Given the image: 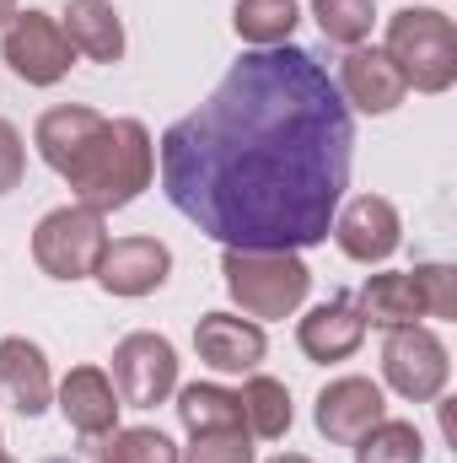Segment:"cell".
Wrapping results in <instances>:
<instances>
[{"label": "cell", "mask_w": 457, "mask_h": 463, "mask_svg": "<svg viewBox=\"0 0 457 463\" xmlns=\"http://www.w3.org/2000/svg\"><path fill=\"white\" fill-rule=\"evenodd\" d=\"M162 194L221 248L329 242L355 167V114L329 65L302 49H253L216 92L167 124L156 146Z\"/></svg>", "instance_id": "cell-1"}, {"label": "cell", "mask_w": 457, "mask_h": 463, "mask_svg": "<svg viewBox=\"0 0 457 463\" xmlns=\"http://www.w3.org/2000/svg\"><path fill=\"white\" fill-rule=\"evenodd\" d=\"M38 156L70 184V200L108 216L135 205L156 178V140L140 118H108L87 103H60L33 124Z\"/></svg>", "instance_id": "cell-2"}, {"label": "cell", "mask_w": 457, "mask_h": 463, "mask_svg": "<svg viewBox=\"0 0 457 463\" xmlns=\"http://www.w3.org/2000/svg\"><path fill=\"white\" fill-rule=\"evenodd\" d=\"M221 280L242 318H291L312 291V269L291 248H221Z\"/></svg>", "instance_id": "cell-3"}, {"label": "cell", "mask_w": 457, "mask_h": 463, "mask_svg": "<svg viewBox=\"0 0 457 463\" xmlns=\"http://www.w3.org/2000/svg\"><path fill=\"white\" fill-rule=\"evenodd\" d=\"M382 54L398 65V76L409 81V92L442 98L457 87V27L447 11L436 5H404L387 16V38Z\"/></svg>", "instance_id": "cell-4"}, {"label": "cell", "mask_w": 457, "mask_h": 463, "mask_svg": "<svg viewBox=\"0 0 457 463\" xmlns=\"http://www.w3.org/2000/svg\"><path fill=\"white\" fill-rule=\"evenodd\" d=\"M103 248H108V222L87 205H60L33 227V264L49 280H65V286L87 280L98 269Z\"/></svg>", "instance_id": "cell-5"}, {"label": "cell", "mask_w": 457, "mask_h": 463, "mask_svg": "<svg viewBox=\"0 0 457 463\" xmlns=\"http://www.w3.org/2000/svg\"><path fill=\"white\" fill-rule=\"evenodd\" d=\"M382 383L409 399V404H436L452 383V350L436 329L409 324V329H387L382 340Z\"/></svg>", "instance_id": "cell-6"}, {"label": "cell", "mask_w": 457, "mask_h": 463, "mask_svg": "<svg viewBox=\"0 0 457 463\" xmlns=\"http://www.w3.org/2000/svg\"><path fill=\"white\" fill-rule=\"evenodd\" d=\"M0 60H5L11 76L27 81V87H60V81L70 76V65H76V49H70L60 16L27 5V11H16V16L0 27Z\"/></svg>", "instance_id": "cell-7"}, {"label": "cell", "mask_w": 457, "mask_h": 463, "mask_svg": "<svg viewBox=\"0 0 457 463\" xmlns=\"http://www.w3.org/2000/svg\"><path fill=\"white\" fill-rule=\"evenodd\" d=\"M114 388L118 404L129 410H156L178 393V350L167 335L135 329L114 345Z\"/></svg>", "instance_id": "cell-8"}, {"label": "cell", "mask_w": 457, "mask_h": 463, "mask_svg": "<svg viewBox=\"0 0 457 463\" xmlns=\"http://www.w3.org/2000/svg\"><path fill=\"white\" fill-rule=\"evenodd\" d=\"M329 237L340 242L344 259L355 264H387L404 242V222H398V205L382 200V194H355L334 211V227Z\"/></svg>", "instance_id": "cell-9"}, {"label": "cell", "mask_w": 457, "mask_h": 463, "mask_svg": "<svg viewBox=\"0 0 457 463\" xmlns=\"http://www.w3.org/2000/svg\"><path fill=\"white\" fill-rule=\"evenodd\" d=\"M167 275H173V248L162 237H145V232L140 237H108V248L92 269V280L108 297H151L167 286Z\"/></svg>", "instance_id": "cell-10"}, {"label": "cell", "mask_w": 457, "mask_h": 463, "mask_svg": "<svg viewBox=\"0 0 457 463\" xmlns=\"http://www.w3.org/2000/svg\"><path fill=\"white\" fill-rule=\"evenodd\" d=\"M387 415V399H382V383H371V377H334L323 393H318V404H312V426L334 442V448H355L377 420Z\"/></svg>", "instance_id": "cell-11"}, {"label": "cell", "mask_w": 457, "mask_h": 463, "mask_svg": "<svg viewBox=\"0 0 457 463\" xmlns=\"http://www.w3.org/2000/svg\"><path fill=\"white\" fill-rule=\"evenodd\" d=\"M334 87H340L344 109H355V114H393L404 98H409V81L398 76V65L382 54V49H350L340 60V76H334Z\"/></svg>", "instance_id": "cell-12"}, {"label": "cell", "mask_w": 457, "mask_h": 463, "mask_svg": "<svg viewBox=\"0 0 457 463\" xmlns=\"http://www.w3.org/2000/svg\"><path fill=\"white\" fill-rule=\"evenodd\" d=\"M194 350L210 372H227V377H247L264 366L269 340L258 329V318H237V313H205L194 324Z\"/></svg>", "instance_id": "cell-13"}, {"label": "cell", "mask_w": 457, "mask_h": 463, "mask_svg": "<svg viewBox=\"0 0 457 463\" xmlns=\"http://www.w3.org/2000/svg\"><path fill=\"white\" fill-rule=\"evenodd\" d=\"M54 399H60V415H65V426L76 431V437H108L118 431V388L114 377L103 372V366H70L65 372V383L54 388Z\"/></svg>", "instance_id": "cell-14"}, {"label": "cell", "mask_w": 457, "mask_h": 463, "mask_svg": "<svg viewBox=\"0 0 457 463\" xmlns=\"http://www.w3.org/2000/svg\"><path fill=\"white\" fill-rule=\"evenodd\" d=\"M0 393L22 420H38L54 404V372L38 340L27 335H5L0 340Z\"/></svg>", "instance_id": "cell-15"}, {"label": "cell", "mask_w": 457, "mask_h": 463, "mask_svg": "<svg viewBox=\"0 0 457 463\" xmlns=\"http://www.w3.org/2000/svg\"><path fill=\"white\" fill-rule=\"evenodd\" d=\"M366 340V318L355 313L350 297H334V302H318L302 324H296V345L307 361L318 366H334V361H350Z\"/></svg>", "instance_id": "cell-16"}, {"label": "cell", "mask_w": 457, "mask_h": 463, "mask_svg": "<svg viewBox=\"0 0 457 463\" xmlns=\"http://www.w3.org/2000/svg\"><path fill=\"white\" fill-rule=\"evenodd\" d=\"M70 49L92 65H118L124 60V16L114 0H70L60 16Z\"/></svg>", "instance_id": "cell-17"}, {"label": "cell", "mask_w": 457, "mask_h": 463, "mask_svg": "<svg viewBox=\"0 0 457 463\" xmlns=\"http://www.w3.org/2000/svg\"><path fill=\"white\" fill-rule=\"evenodd\" d=\"M355 313L366 318V329H371V324H377V329H409V324L425 318L415 280L398 275V269L366 275V286H360V297H355Z\"/></svg>", "instance_id": "cell-18"}, {"label": "cell", "mask_w": 457, "mask_h": 463, "mask_svg": "<svg viewBox=\"0 0 457 463\" xmlns=\"http://www.w3.org/2000/svg\"><path fill=\"white\" fill-rule=\"evenodd\" d=\"M237 404H242V426H247V437H258V442H280V437L291 431V420H296V410H291V388H285L280 377H264V372H247Z\"/></svg>", "instance_id": "cell-19"}, {"label": "cell", "mask_w": 457, "mask_h": 463, "mask_svg": "<svg viewBox=\"0 0 457 463\" xmlns=\"http://www.w3.org/2000/svg\"><path fill=\"white\" fill-rule=\"evenodd\" d=\"M296 22H302L296 0H237L231 5V27H237V38L247 49H280V43H291Z\"/></svg>", "instance_id": "cell-20"}, {"label": "cell", "mask_w": 457, "mask_h": 463, "mask_svg": "<svg viewBox=\"0 0 457 463\" xmlns=\"http://www.w3.org/2000/svg\"><path fill=\"white\" fill-rule=\"evenodd\" d=\"M178 420H183L189 437L227 431V426H242V404L221 383H189V388H178Z\"/></svg>", "instance_id": "cell-21"}, {"label": "cell", "mask_w": 457, "mask_h": 463, "mask_svg": "<svg viewBox=\"0 0 457 463\" xmlns=\"http://www.w3.org/2000/svg\"><path fill=\"white\" fill-rule=\"evenodd\" d=\"M355 463H425V437H420L415 420L382 415V420L355 442Z\"/></svg>", "instance_id": "cell-22"}, {"label": "cell", "mask_w": 457, "mask_h": 463, "mask_svg": "<svg viewBox=\"0 0 457 463\" xmlns=\"http://www.w3.org/2000/svg\"><path fill=\"white\" fill-rule=\"evenodd\" d=\"M307 5L318 16V33L344 49H360L377 27V0H307Z\"/></svg>", "instance_id": "cell-23"}, {"label": "cell", "mask_w": 457, "mask_h": 463, "mask_svg": "<svg viewBox=\"0 0 457 463\" xmlns=\"http://www.w3.org/2000/svg\"><path fill=\"white\" fill-rule=\"evenodd\" d=\"M87 463H178V448L156 426H129V431H108V442L92 448Z\"/></svg>", "instance_id": "cell-24"}, {"label": "cell", "mask_w": 457, "mask_h": 463, "mask_svg": "<svg viewBox=\"0 0 457 463\" xmlns=\"http://www.w3.org/2000/svg\"><path fill=\"white\" fill-rule=\"evenodd\" d=\"M178 463H253V437H247V426L200 431V437H189Z\"/></svg>", "instance_id": "cell-25"}, {"label": "cell", "mask_w": 457, "mask_h": 463, "mask_svg": "<svg viewBox=\"0 0 457 463\" xmlns=\"http://www.w3.org/2000/svg\"><path fill=\"white\" fill-rule=\"evenodd\" d=\"M409 280H415V291H420L425 318H442V324L457 318V269L452 264H415Z\"/></svg>", "instance_id": "cell-26"}, {"label": "cell", "mask_w": 457, "mask_h": 463, "mask_svg": "<svg viewBox=\"0 0 457 463\" xmlns=\"http://www.w3.org/2000/svg\"><path fill=\"white\" fill-rule=\"evenodd\" d=\"M27 178V146H22V129L11 118H0V194L22 189Z\"/></svg>", "instance_id": "cell-27"}, {"label": "cell", "mask_w": 457, "mask_h": 463, "mask_svg": "<svg viewBox=\"0 0 457 463\" xmlns=\"http://www.w3.org/2000/svg\"><path fill=\"white\" fill-rule=\"evenodd\" d=\"M11 16H16V0H0V27H5Z\"/></svg>", "instance_id": "cell-28"}, {"label": "cell", "mask_w": 457, "mask_h": 463, "mask_svg": "<svg viewBox=\"0 0 457 463\" xmlns=\"http://www.w3.org/2000/svg\"><path fill=\"white\" fill-rule=\"evenodd\" d=\"M269 463H312V458H302V453H280V458H269Z\"/></svg>", "instance_id": "cell-29"}, {"label": "cell", "mask_w": 457, "mask_h": 463, "mask_svg": "<svg viewBox=\"0 0 457 463\" xmlns=\"http://www.w3.org/2000/svg\"><path fill=\"white\" fill-rule=\"evenodd\" d=\"M0 463H16V458H11V453H5V448H0Z\"/></svg>", "instance_id": "cell-30"}]
</instances>
